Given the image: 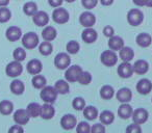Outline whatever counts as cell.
<instances>
[{
  "label": "cell",
  "instance_id": "74e56055",
  "mask_svg": "<svg viewBox=\"0 0 152 133\" xmlns=\"http://www.w3.org/2000/svg\"><path fill=\"white\" fill-rule=\"evenodd\" d=\"M78 81L80 84H83V85H88V84H90L91 83V81H92V75H91V73L90 72H87V71H83L81 72V74H80V76H79V78H78Z\"/></svg>",
  "mask_w": 152,
  "mask_h": 133
},
{
  "label": "cell",
  "instance_id": "f546056e",
  "mask_svg": "<svg viewBox=\"0 0 152 133\" xmlns=\"http://www.w3.org/2000/svg\"><path fill=\"white\" fill-rule=\"evenodd\" d=\"M54 89H56V92L59 94V95H66V94L69 93L70 86H69V83H68V81H66V80H57L56 82H55Z\"/></svg>",
  "mask_w": 152,
  "mask_h": 133
},
{
  "label": "cell",
  "instance_id": "f907efd6",
  "mask_svg": "<svg viewBox=\"0 0 152 133\" xmlns=\"http://www.w3.org/2000/svg\"><path fill=\"white\" fill-rule=\"evenodd\" d=\"M100 2H101L102 5H105V7H108V5H112L113 2H114V0H100Z\"/></svg>",
  "mask_w": 152,
  "mask_h": 133
},
{
  "label": "cell",
  "instance_id": "5bb4252c",
  "mask_svg": "<svg viewBox=\"0 0 152 133\" xmlns=\"http://www.w3.org/2000/svg\"><path fill=\"white\" fill-rule=\"evenodd\" d=\"M32 20H34V23L37 26H40V27H44L47 24L49 23V15L46 12L43 11H38L34 16H32Z\"/></svg>",
  "mask_w": 152,
  "mask_h": 133
},
{
  "label": "cell",
  "instance_id": "5b68a950",
  "mask_svg": "<svg viewBox=\"0 0 152 133\" xmlns=\"http://www.w3.org/2000/svg\"><path fill=\"white\" fill-rule=\"evenodd\" d=\"M81 72H83V69L79 65H71V67L69 65L66 69V72H65L66 80L68 82H76V81L78 80Z\"/></svg>",
  "mask_w": 152,
  "mask_h": 133
},
{
  "label": "cell",
  "instance_id": "e0dca14e",
  "mask_svg": "<svg viewBox=\"0 0 152 133\" xmlns=\"http://www.w3.org/2000/svg\"><path fill=\"white\" fill-rule=\"evenodd\" d=\"M152 89V83L149 79L143 78L141 80H139L137 84V91L139 92V94L141 95H148Z\"/></svg>",
  "mask_w": 152,
  "mask_h": 133
},
{
  "label": "cell",
  "instance_id": "484cf974",
  "mask_svg": "<svg viewBox=\"0 0 152 133\" xmlns=\"http://www.w3.org/2000/svg\"><path fill=\"white\" fill-rule=\"evenodd\" d=\"M119 56L123 61H130L134 57V52H133L132 48L130 47H123L120 51H119Z\"/></svg>",
  "mask_w": 152,
  "mask_h": 133
},
{
  "label": "cell",
  "instance_id": "6da1fadb",
  "mask_svg": "<svg viewBox=\"0 0 152 133\" xmlns=\"http://www.w3.org/2000/svg\"><path fill=\"white\" fill-rule=\"evenodd\" d=\"M57 95H58V93L54 89V86H46L45 85L42 89V91H41L40 97L45 103L53 104L56 101Z\"/></svg>",
  "mask_w": 152,
  "mask_h": 133
},
{
  "label": "cell",
  "instance_id": "b9f144b4",
  "mask_svg": "<svg viewBox=\"0 0 152 133\" xmlns=\"http://www.w3.org/2000/svg\"><path fill=\"white\" fill-rule=\"evenodd\" d=\"M76 131L78 133H89L91 132V126L87 122H80L76 127Z\"/></svg>",
  "mask_w": 152,
  "mask_h": 133
},
{
  "label": "cell",
  "instance_id": "9a60e30c",
  "mask_svg": "<svg viewBox=\"0 0 152 133\" xmlns=\"http://www.w3.org/2000/svg\"><path fill=\"white\" fill-rule=\"evenodd\" d=\"M5 36L10 42H17L22 36V30L18 26H11L7 29Z\"/></svg>",
  "mask_w": 152,
  "mask_h": 133
},
{
  "label": "cell",
  "instance_id": "bcb514c9",
  "mask_svg": "<svg viewBox=\"0 0 152 133\" xmlns=\"http://www.w3.org/2000/svg\"><path fill=\"white\" fill-rule=\"evenodd\" d=\"M103 33H104V36H105L106 38H110V36H115V30H114V28H113L112 26L107 25V26H105V27H104Z\"/></svg>",
  "mask_w": 152,
  "mask_h": 133
},
{
  "label": "cell",
  "instance_id": "ac0fdd59",
  "mask_svg": "<svg viewBox=\"0 0 152 133\" xmlns=\"http://www.w3.org/2000/svg\"><path fill=\"white\" fill-rule=\"evenodd\" d=\"M27 72L31 75H37L40 74L43 70V65L39 59H31V60L28 61L27 65Z\"/></svg>",
  "mask_w": 152,
  "mask_h": 133
},
{
  "label": "cell",
  "instance_id": "d590c367",
  "mask_svg": "<svg viewBox=\"0 0 152 133\" xmlns=\"http://www.w3.org/2000/svg\"><path fill=\"white\" fill-rule=\"evenodd\" d=\"M23 12L27 16H34L38 12V5H37V3L32 2V1L26 2L23 7Z\"/></svg>",
  "mask_w": 152,
  "mask_h": 133
},
{
  "label": "cell",
  "instance_id": "52a82bcc",
  "mask_svg": "<svg viewBox=\"0 0 152 133\" xmlns=\"http://www.w3.org/2000/svg\"><path fill=\"white\" fill-rule=\"evenodd\" d=\"M70 63H71V58L68 53H58L54 58V65L58 70H66L70 65Z\"/></svg>",
  "mask_w": 152,
  "mask_h": 133
},
{
  "label": "cell",
  "instance_id": "db71d44e",
  "mask_svg": "<svg viewBox=\"0 0 152 133\" xmlns=\"http://www.w3.org/2000/svg\"><path fill=\"white\" fill-rule=\"evenodd\" d=\"M65 1H67L68 3H72V2H74L75 0H65Z\"/></svg>",
  "mask_w": 152,
  "mask_h": 133
},
{
  "label": "cell",
  "instance_id": "60d3db41",
  "mask_svg": "<svg viewBox=\"0 0 152 133\" xmlns=\"http://www.w3.org/2000/svg\"><path fill=\"white\" fill-rule=\"evenodd\" d=\"M79 49H80V45L76 42V41H70L67 44V51L70 54H76V53H78Z\"/></svg>",
  "mask_w": 152,
  "mask_h": 133
},
{
  "label": "cell",
  "instance_id": "f35d334b",
  "mask_svg": "<svg viewBox=\"0 0 152 133\" xmlns=\"http://www.w3.org/2000/svg\"><path fill=\"white\" fill-rule=\"evenodd\" d=\"M13 56H14V59L15 60H18V61H23L24 59L26 58V51L24 50V48H16L14 50V53H13Z\"/></svg>",
  "mask_w": 152,
  "mask_h": 133
},
{
  "label": "cell",
  "instance_id": "ffe728a7",
  "mask_svg": "<svg viewBox=\"0 0 152 133\" xmlns=\"http://www.w3.org/2000/svg\"><path fill=\"white\" fill-rule=\"evenodd\" d=\"M132 68H133V72L134 73L143 75V74H146V73L149 71V63H148V61L145 60V59H140V60L135 61L134 65H132Z\"/></svg>",
  "mask_w": 152,
  "mask_h": 133
},
{
  "label": "cell",
  "instance_id": "44dd1931",
  "mask_svg": "<svg viewBox=\"0 0 152 133\" xmlns=\"http://www.w3.org/2000/svg\"><path fill=\"white\" fill-rule=\"evenodd\" d=\"M108 47L110 50L114 51H120L121 49L124 47V40L121 36H113L110 38L108 41Z\"/></svg>",
  "mask_w": 152,
  "mask_h": 133
},
{
  "label": "cell",
  "instance_id": "7dc6e473",
  "mask_svg": "<svg viewBox=\"0 0 152 133\" xmlns=\"http://www.w3.org/2000/svg\"><path fill=\"white\" fill-rule=\"evenodd\" d=\"M10 132H13V133H18V132H24V129L21 127V125H15V126L11 127L10 128Z\"/></svg>",
  "mask_w": 152,
  "mask_h": 133
},
{
  "label": "cell",
  "instance_id": "9c48e42d",
  "mask_svg": "<svg viewBox=\"0 0 152 133\" xmlns=\"http://www.w3.org/2000/svg\"><path fill=\"white\" fill-rule=\"evenodd\" d=\"M117 72H118V75L121 78H130L133 74V68L132 65L129 63V61H123L121 65H119Z\"/></svg>",
  "mask_w": 152,
  "mask_h": 133
},
{
  "label": "cell",
  "instance_id": "816d5d0a",
  "mask_svg": "<svg viewBox=\"0 0 152 133\" xmlns=\"http://www.w3.org/2000/svg\"><path fill=\"white\" fill-rule=\"evenodd\" d=\"M11 0H0V7H7L9 5Z\"/></svg>",
  "mask_w": 152,
  "mask_h": 133
},
{
  "label": "cell",
  "instance_id": "ab89813d",
  "mask_svg": "<svg viewBox=\"0 0 152 133\" xmlns=\"http://www.w3.org/2000/svg\"><path fill=\"white\" fill-rule=\"evenodd\" d=\"M72 106L75 110H83L86 107V100L81 97H76L72 102Z\"/></svg>",
  "mask_w": 152,
  "mask_h": 133
},
{
  "label": "cell",
  "instance_id": "603a6c76",
  "mask_svg": "<svg viewBox=\"0 0 152 133\" xmlns=\"http://www.w3.org/2000/svg\"><path fill=\"white\" fill-rule=\"evenodd\" d=\"M133 109L128 103H122L118 109V114L123 120H128L132 116Z\"/></svg>",
  "mask_w": 152,
  "mask_h": 133
},
{
  "label": "cell",
  "instance_id": "8fae6325",
  "mask_svg": "<svg viewBox=\"0 0 152 133\" xmlns=\"http://www.w3.org/2000/svg\"><path fill=\"white\" fill-rule=\"evenodd\" d=\"M61 125L65 130H72V129L75 128L76 125H77L76 116L71 113L65 114V116H63V118H61Z\"/></svg>",
  "mask_w": 152,
  "mask_h": 133
},
{
  "label": "cell",
  "instance_id": "cb8c5ba5",
  "mask_svg": "<svg viewBox=\"0 0 152 133\" xmlns=\"http://www.w3.org/2000/svg\"><path fill=\"white\" fill-rule=\"evenodd\" d=\"M135 42H137V44L139 45L140 47H142V48H147V47H149L150 45H151L152 38L149 33L143 32V33H140L139 36H137Z\"/></svg>",
  "mask_w": 152,
  "mask_h": 133
},
{
  "label": "cell",
  "instance_id": "d6986e66",
  "mask_svg": "<svg viewBox=\"0 0 152 133\" xmlns=\"http://www.w3.org/2000/svg\"><path fill=\"white\" fill-rule=\"evenodd\" d=\"M81 39H83L86 43H88V44H92V43L97 41L98 33H97V31H96L95 29H93L92 27H88L83 31Z\"/></svg>",
  "mask_w": 152,
  "mask_h": 133
},
{
  "label": "cell",
  "instance_id": "7a4b0ae2",
  "mask_svg": "<svg viewBox=\"0 0 152 133\" xmlns=\"http://www.w3.org/2000/svg\"><path fill=\"white\" fill-rule=\"evenodd\" d=\"M39 36L34 32H27L22 36V45L25 49H34L39 45Z\"/></svg>",
  "mask_w": 152,
  "mask_h": 133
},
{
  "label": "cell",
  "instance_id": "ba28073f",
  "mask_svg": "<svg viewBox=\"0 0 152 133\" xmlns=\"http://www.w3.org/2000/svg\"><path fill=\"white\" fill-rule=\"evenodd\" d=\"M52 19L57 24H65L69 21V13L67 9L56 7L52 13Z\"/></svg>",
  "mask_w": 152,
  "mask_h": 133
},
{
  "label": "cell",
  "instance_id": "836d02e7",
  "mask_svg": "<svg viewBox=\"0 0 152 133\" xmlns=\"http://www.w3.org/2000/svg\"><path fill=\"white\" fill-rule=\"evenodd\" d=\"M83 116L89 121H94L98 116V110L94 106H86L83 108Z\"/></svg>",
  "mask_w": 152,
  "mask_h": 133
},
{
  "label": "cell",
  "instance_id": "83f0119b",
  "mask_svg": "<svg viewBox=\"0 0 152 133\" xmlns=\"http://www.w3.org/2000/svg\"><path fill=\"white\" fill-rule=\"evenodd\" d=\"M41 109H42V105H40L37 102H32V103H29L26 108L28 114L30 116V118H38L41 114Z\"/></svg>",
  "mask_w": 152,
  "mask_h": 133
},
{
  "label": "cell",
  "instance_id": "3957f363",
  "mask_svg": "<svg viewBox=\"0 0 152 133\" xmlns=\"http://www.w3.org/2000/svg\"><path fill=\"white\" fill-rule=\"evenodd\" d=\"M144 21V14L137 9H130L127 14V22L131 26H139Z\"/></svg>",
  "mask_w": 152,
  "mask_h": 133
},
{
  "label": "cell",
  "instance_id": "ee69618b",
  "mask_svg": "<svg viewBox=\"0 0 152 133\" xmlns=\"http://www.w3.org/2000/svg\"><path fill=\"white\" fill-rule=\"evenodd\" d=\"M126 131L129 133H140V132H142V128H141V126H140V124L134 123V124H132V125H129L126 128Z\"/></svg>",
  "mask_w": 152,
  "mask_h": 133
},
{
  "label": "cell",
  "instance_id": "f6af8a7d",
  "mask_svg": "<svg viewBox=\"0 0 152 133\" xmlns=\"http://www.w3.org/2000/svg\"><path fill=\"white\" fill-rule=\"evenodd\" d=\"M92 133H104L105 132V127L101 124H95L91 127Z\"/></svg>",
  "mask_w": 152,
  "mask_h": 133
},
{
  "label": "cell",
  "instance_id": "2e32d148",
  "mask_svg": "<svg viewBox=\"0 0 152 133\" xmlns=\"http://www.w3.org/2000/svg\"><path fill=\"white\" fill-rule=\"evenodd\" d=\"M117 100L121 103H128L132 99V93L128 87H122L117 92Z\"/></svg>",
  "mask_w": 152,
  "mask_h": 133
},
{
  "label": "cell",
  "instance_id": "e575fe53",
  "mask_svg": "<svg viewBox=\"0 0 152 133\" xmlns=\"http://www.w3.org/2000/svg\"><path fill=\"white\" fill-rule=\"evenodd\" d=\"M39 51H40L41 54L44 55V56H48L53 51L52 44H51L50 42H48V41H45V42L41 43L40 46H39Z\"/></svg>",
  "mask_w": 152,
  "mask_h": 133
},
{
  "label": "cell",
  "instance_id": "4fadbf2b",
  "mask_svg": "<svg viewBox=\"0 0 152 133\" xmlns=\"http://www.w3.org/2000/svg\"><path fill=\"white\" fill-rule=\"evenodd\" d=\"M29 118L30 116L28 114L26 109H18L14 113V121H15V123L18 125H21V126L27 124L29 122Z\"/></svg>",
  "mask_w": 152,
  "mask_h": 133
},
{
  "label": "cell",
  "instance_id": "f5cc1de1",
  "mask_svg": "<svg viewBox=\"0 0 152 133\" xmlns=\"http://www.w3.org/2000/svg\"><path fill=\"white\" fill-rule=\"evenodd\" d=\"M146 7H152V0H146Z\"/></svg>",
  "mask_w": 152,
  "mask_h": 133
},
{
  "label": "cell",
  "instance_id": "4dcf8cb0",
  "mask_svg": "<svg viewBox=\"0 0 152 133\" xmlns=\"http://www.w3.org/2000/svg\"><path fill=\"white\" fill-rule=\"evenodd\" d=\"M99 118L103 125H110L115 121V114L110 110H104L100 113Z\"/></svg>",
  "mask_w": 152,
  "mask_h": 133
},
{
  "label": "cell",
  "instance_id": "8d00e7d4",
  "mask_svg": "<svg viewBox=\"0 0 152 133\" xmlns=\"http://www.w3.org/2000/svg\"><path fill=\"white\" fill-rule=\"evenodd\" d=\"M12 18V13L7 7H0V23H7Z\"/></svg>",
  "mask_w": 152,
  "mask_h": 133
},
{
  "label": "cell",
  "instance_id": "d6a6232c",
  "mask_svg": "<svg viewBox=\"0 0 152 133\" xmlns=\"http://www.w3.org/2000/svg\"><path fill=\"white\" fill-rule=\"evenodd\" d=\"M115 95V89L113 86L110 85H104V86L101 87L100 89V96H101L102 99L104 100H110L114 97Z\"/></svg>",
  "mask_w": 152,
  "mask_h": 133
},
{
  "label": "cell",
  "instance_id": "1f68e13d",
  "mask_svg": "<svg viewBox=\"0 0 152 133\" xmlns=\"http://www.w3.org/2000/svg\"><path fill=\"white\" fill-rule=\"evenodd\" d=\"M31 83H32V86H34V89H41L46 85L47 80L43 75L37 74V75H34V78H32V80H31Z\"/></svg>",
  "mask_w": 152,
  "mask_h": 133
},
{
  "label": "cell",
  "instance_id": "7402d4cb",
  "mask_svg": "<svg viewBox=\"0 0 152 133\" xmlns=\"http://www.w3.org/2000/svg\"><path fill=\"white\" fill-rule=\"evenodd\" d=\"M55 114V109L52 106V104L45 103L42 106V109H41V114L40 116L44 120H51V118L54 116Z\"/></svg>",
  "mask_w": 152,
  "mask_h": 133
},
{
  "label": "cell",
  "instance_id": "30bf717a",
  "mask_svg": "<svg viewBox=\"0 0 152 133\" xmlns=\"http://www.w3.org/2000/svg\"><path fill=\"white\" fill-rule=\"evenodd\" d=\"M131 118H132L133 123L142 125L145 122H147L148 118H149V113H148L147 110L144 109V108H137V109L133 110Z\"/></svg>",
  "mask_w": 152,
  "mask_h": 133
},
{
  "label": "cell",
  "instance_id": "8992f818",
  "mask_svg": "<svg viewBox=\"0 0 152 133\" xmlns=\"http://www.w3.org/2000/svg\"><path fill=\"white\" fill-rule=\"evenodd\" d=\"M100 59H101V63L106 67H114L118 63V56H117L116 52L110 49L103 51L100 56Z\"/></svg>",
  "mask_w": 152,
  "mask_h": 133
},
{
  "label": "cell",
  "instance_id": "7bdbcfd3",
  "mask_svg": "<svg viewBox=\"0 0 152 133\" xmlns=\"http://www.w3.org/2000/svg\"><path fill=\"white\" fill-rule=\"evenodd\" d=\"M81 4L88 9H92L98 4V0H81Z\"/></svg>",
  "mask_w": 152,
  "mask_h": 133
},
{
  "label": "cell",
  "instance_id": "7c38bea8",
  "mask_svg": "<svg viewBox=\"0 0 152 133\" xmlns=\"http://www.w3.org/2000/svg\"><path fill=\"white\" fill-rule=\"evenodd\" d=\"M79 23L85 28L93 27V25L96 23V17L91 12H85L79 17Z\"/></svg>",
  "mask_w": 152,
  "mask_h": 133
},
{
  "label": "cell",
  "instance_id": "c3c4849f",
  "mask_svg": "<svg viewBox=\"0 0 152 133\" xmlns=\"http://www.w3.org/2000/svg\"><path fill=\"white\" fill-rule=\"evenodd\" d=\"M64 0H48V3L52 7H59L63 4Z\"/></svg>",
  "mask_w": 152,
  "mask_h": 133
},
{
  "label": "cell",
  "instance_id": "d4e9b609",
  "mask_svg": "<svg viewBox=\"0 0 152 133\" xmlns=\"http://www.w3.org/2000/svg\"><path fill=\"white\" fill-rule=\"evenodd\" d=\"M57 36V31L53 26H45V28L42 31V38L44 39L45 41H48V42H51L53 41Z\"/></svg>",
  "mask_w": 152,
  "mask_h": 133
},
{
  "label": "cell",
  "instance_id": "f1b7e54d",
  "mask_svg": "<svg viewBox=\"0 0 152 133\" xmlns=\"http://www.w3.org/2000/svg\"><path fill=\"white\" fill-rule=\"evenodd\" d=\"M14 104L9 100H3L0 102V113L3 116H9L13 112Z\"/></svg>",
  "mask_w": 152,
  "mask_h": 133
},
{
  "label": "cell",
  "instance_id": "4316f807",
  "mask_svg": "<svg viewBox=\"0 0 152 133\" xmlns=\"http://www.w3.org/2000/svg\"><path fill=\"white\" fill-rule=\"evenodd\" d=\"M11 91L14 95H22L24 93V91H25V85L21 80L15 79L11 83Z\"/></svg>",
  "mask_w": 152,
  "mask_h": 133
},
{
  "label": "cell",
  "instance_id": "277c9868",
  "mask_svg": "<svg viewBox=\"0 0 152 133\" xmlns=\"http://www.w3.org/2000/svg\"><path fill=\"white\" fill-rule=\"evenodd\" d=\"M23 72V65H21V61L14 60L12 63H10L5 68V73L9 77H18L22 74Z\"/></svg>",
  "mask_w": 152,
  "mask_h": 133
},
{
  "label": "cell",
  "instance_id": "681fc988",
  "mask_svg": "<svg viewBox=\"0 0 152 133\" xmlns=\"http://www.w3.org/2000/svg\"><path fill=\"white\" fill-rule=\"evenodd\" d=\"M132 1L137 7H146V0H132Z\"/></svg>",
  "mask_w": 152,
  "mask_h": 133
}]
</instances>
